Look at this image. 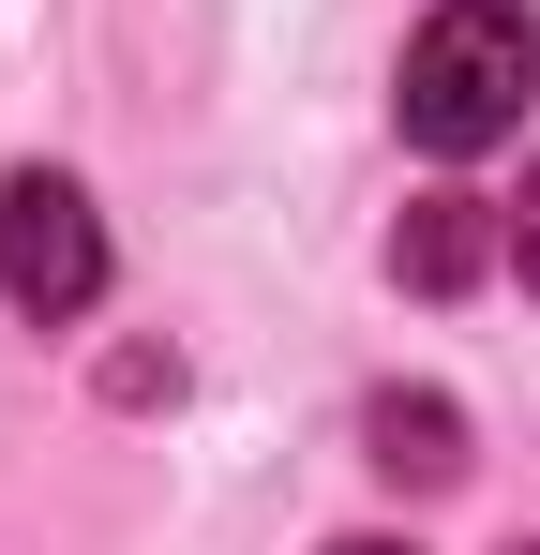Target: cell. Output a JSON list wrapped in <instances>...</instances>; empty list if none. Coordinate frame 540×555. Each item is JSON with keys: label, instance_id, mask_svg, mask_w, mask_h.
I'll return each mask as SVG.
<instances>
[{"label": "cell", "instance_id": "cell-1", "mask_svg": "<svg viewBox=\"0 0 540 555\" xmlns=\"http://www.w3.org/2000/svg\"><path fill=\"white\" fill-rule=\"evenodd\" d=\"M526 91H540V15L526 0H436L406 30V135L436 166H480L496 135H526Z\"/></svg>", "mask_w": 540, "mask_h": 555}, {"label": "cell", "instance_id": "cell-2", "mask_svg": "<svg viewBox=\"0 0 540 555\" xmlns=\"http://www.w3.org/2000/svg\"><path fill=\"white\" fill-rule=\"evenodd\" d=\"M0 300L15 315H90L105 300V210H90L76 181H46V166H15L0 181Z\"/></svg>", "mask_w": 540, "mask_h": 555}, {"label": "cell", "instance_id": "cell-3", "mask_svg": "<svg viewBox=\"0 0 540 555\" xmlns=\"http://www.w3.org/2000/svg\"><path fill=\"white\" fill-rule=\"evenodd\" d=\"M360 465L406 480V495H450V480H465V405H450V390H375V405H360Z\"/></svg>", "mask_w": 540, "mask_h": 555}, {"label": "cell", "instance_id": "cell-4", "mask_svg": "<svg viewBox=\"0 0 540 555\" xmlns=\"http://www.w3.org/2000/svg\"><path fill=\"white\" fill-rule=\"evenodd\" d=\"M511 256V210H480V195H421L406 225H390V271L421 285V300H450V285H480Z\"/></svg>", "mask_w": 540, "mask_h": 555}, {"label": "cell", "instance_id": "cell-5", "mask_svg": "<svg viewBox=\"0 0 540 555\" xmlns=\"http://www.w3.org/2000/svg\"><path fill=\"white\" fill-rule=\"evenodd\" d=\"M511 271L540 285V166H526V195H511Z\"/></svg>", "mask_w": 540, "mask_h": 555}, {"label": "cell", "instance_id": "cell-6", "mask_svg": "<svg viewBox=\"0 0 540 555\" xmlns=\"http://www.w3.org/2000/svg\"><path fill=\"white\" fill-rule=\"evenodd\" d=\"M331 555H406V541H331Z\"/></svg>", "mask_w": 540, "mask_h": 555}, {"label": "cell", "instance_id": "cell-7", "mask_svg": "<svg viewBox=\"0 0 540 555\" xmlns=\"http://www.w3.org/2000/svg\"><path fill=\"white\" fill-rule=\"evenodd\" d=\"M511 555H540V541H511Z\"/></svg>", "mask_w": 540, "mask_h": 555}]
</instances>
